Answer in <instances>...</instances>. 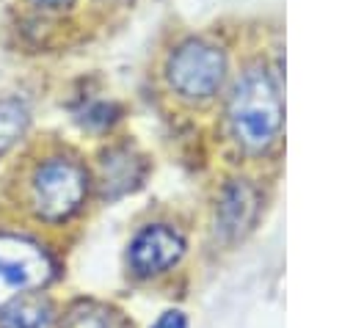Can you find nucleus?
<instances>
[{"instance_id": "f257e3e1", "label": "nucleus", "mask_w": 353, "mask_h": 328, "mask_svg": "<svg viewBox=\"0 0 353 328\" xmlns=\"http://www.w3.org/2000/svg\"><path fill=\"white\" fill-rule=\"evenodd\" d=\"M229 132L245 152H265L276 143L284 121V105L279 94V83L265 66H248L226 102Z\"/></svg>"}, {"instance_id": "f03ea898", "label": "nucleus", "mask_w": 353, "mask_h": 328, "mask_svg": "<svg viewBox=\"0 0 353 328\" xmlns=\"http://www.w3.org/2000/svg\"><path fill=\"white\" fill-rule=\"evenodd\" d=\"M88 196V174L72 157L41 160L25 185V207L41 223H66Z\"/></svg>"}, {"instance_id": "7ed1b4c3", "label": "nucleus", "mask_w": 353, "mask_h": 328, "mask_svg": "<svg viewBox=\"0 0 353 328\" xmlns=\"http://www.w3.org/2000/svg\"><path fill=\"white\" fill-rule=\"evenodd\" d=\"M55 273L58 262L47 245L19 232H0V309L25 292H41Z\"/></svg>"}, {"instance_id": "20e7f679", "label": "nucleus", "mask_w": 353, "mask_h": 328, "mask_svg": "<svg viewBox=\"0 0 353 328\" xmlns=\"http://www.w3.org/2000/svg\"><path fill=\"white\" fill-rule=\"evenodd\" d=\"M165 77L182 99L204 102L221 88L226 77V55L204 39H188L171 52Z\"/></svg>"}, {"instance_id": "39448f33", "label": "nucleus", "mask_w": 353, "mask_h": 328, "mask_svg": "<svg viewBox=\"0 0 353 328\" xmlns=\"http://www.w3.org/2000/svg\"><path fill=\"white\" fill-rule=\"evenodd\" d=\"M182 254H185V237L176 229L165 223H149L132 237L127 248V262L138 278H152L171 270L182 259Z\"/></svg>"}, {"instance_id": "423d86ee", "label": "nucleus", "mask_w": 353, "mask_h": 328, "mask_svg": "<svg viewBox=\"0 0 353 328\" xmlns=\"http://www.w3.org/2000/svg\"><path fill=\"white\" fill-rule=\"evenodd\" d=\"M256 190L245 179H232L221 196H218V209H215V229L223 240H237L243 237L254 218H256Z\"/></svg>"}, {"instance_id": "0eeeda50", "label": "nucleus", "mask_w": 353, "mask_h": 328, "mask_svg": "<svg viewBox=\"0 0 353 328\" xmlns=\"http://www.w3.org/2000/svg\"><path fill=\"white\" fill-rule=\"evenodd\" d=\"M143 179V160L127 146L108 149L99 160V196L113 201L135 190Z\"/></svg>"}, {"instance_id": "6e6552de", "label": "nucleus", "mask_w": 353, "mask_h": 328, "mask_svg": "<svg viewBox=\"0 0 353 328\" xmlns=\"http://www.w3.org/2000/svg\"><path fill=\"white\" fill-rule=\"evenodd\" d=\"M58 309L44 292H25L0 309V328H55Z\"/></svg>"}, {"instance_id": "1a4fd4ad", "label": "nucleus", "mask_w": 353, "mask_h": 328, "mask_svg": "<svg viewBox=\"0 0 353 328\" xmlns=\"http://www.w3.org/2000/svg\"><path fill=\"white\" fill-rule=\"evenodd\" d=\"M55 328H130V322L113 306L94 298H80L58 314Z\"/></svg>"}, {"instance_id": "9d476101", "label": "nucleus", "mask_w": 353, "mask_h": 328, "mask_svg": "<svg viewBox=\"0 0 353 328\" xmlns=\"http://www.w3.org/2000/svg\"><path fill=\"white\" fill-rule=\"evenodd\" d=\"M28 121V107L19 99H0V157L25 135Z\"/></svg>"}, {"instance_id": "9b49d317", "label": "nucleus", "mask_w": 353, "mask_h": 328, "mask_svg": "<svg viewBox=\"0 0 353 328\" xmlns=\"http://www.w3.org/2000/svg\"><path fill=\"white\" fill-rule=\"evenodd\" d=\"M152 328H188V317L179 309H168L154 320Z\"/></svg>"}, {"instance_id": "f8f14e48", "label": "nucleus", "mask_w": 353, "mask_h": 328, "mask_svg": "<svg viewBox=\"0 0 353 328\" xmlns=\"http://www.w3.org/2000/svg\"><path fill=\"white\" fill-rule=\"evenodd\" d=\"M33 3L41 8H50V11H63V8L74 6V0H33Z\"/></svg>"}]
</instances>
